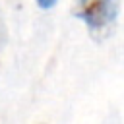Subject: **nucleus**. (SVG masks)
<instances>
[{
  "instance_id": "2",
  "label": "nucleus",
  "mask_w": 124,
  "mask_h": 124,
  "mask_svg": "<svg viewBox=\"0 0 124 124\" xmlns=\"http://www.w3.org/2000/svg\"><path fill=\"white\" fill-rule=\"evenodd\" d=\"M35 2H37V6L41 10H50V8H54V4L58 0H35Z\"/></svg>"
},
{
  "instance_id": "1",
  "label": "nucleus",
  "mask_w": 124,
  "mask_h": 124,
  "mask_svg": "<svg viewBox=\"0 0 124 124\" xmlns=\"http://www.w3.org/2000/svg\"><path fill=\"white\" fill-rule=\"evenodd\" d=\"M120 0H78L74 16L83 21L91 37H105L116 23Z\"/></svg>"
}]
</instances>
